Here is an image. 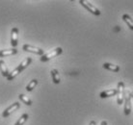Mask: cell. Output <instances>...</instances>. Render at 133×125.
<instances>
[{"instance_id":"cell-7","label":"cell","mask_w":133,"mask_h":125,"mask_svg":"<svg viewBox=\"0 0 133 125\" xmlns=\"http://www.w3.org/2000/svg\"><path fill=\"white\" fill-rule=\"evenodd\" d=\"M130 99H131L130 94H128L124 99V108H123L124 112L123 113L125 115H128L131 113V101H130Z\"/></svg>"},{"instance_id":"cell-6","label":"cell","mask_w":133,"mask_h":125,"mask_svg":"<svg viewBox=\"0 0 133 125\" xmlns=\"http://www.w3.org/2000/svg\"><path fill=\"white\" fill-rule=\"evenodd\" d=\"M17 35H18V29L17 27H14L11 31V43L14 48H16L17 45Z\"/></svg>"},{"instance_id":"cell-10","label":"cell","mask_w":133,"mask_h":125,"mask_svg":"<svg viewBox=\"0 0 133 125\" xmlns=\"http://www.w3.org/2000/svg\"><path fill=\"white\" fill-rule=\"evenodd\" d=\"M17 53V50L16 48H12V49H6V50H0V58L6 56H12Z\"/></svg>"},{"instance_id":"cell-1","label":"cell","mask_w":133,"mask_h":125,"mask_svg":"<svg viewBox=\"0 0 133 125\" xmlns=\"http://www.w3.org/2000/svg\"><path fill=\"white\" fill-rule=\"evenodd\" d=\"M62 53H63V49H62L61 47H57V48L53 49L52 51H50V52L46 53V54H43V56L41 57V61H42V62H47V61H49L50 59L55 58V57L61 55Z\"/></svg>"},{"instance_id":"cell-18","label":"cell","mask_w":133,"mask_h":125,"mask_svg":"<svg viewBox=\"0 0 133 125\" xmlns=\"http://www.w3.org/2000/svg\"><path fill=\"white\" fill-rule=\"evenodd\" d=\"M31 63H32V59H31V58H26V59L24 60L23 62L20 64L19 66H20V67H21V69L23 70L24 68H26L27 66L30 65Z\"/></svg>"},{"instance_id":"cell-11","label":"cell","mask_w":133,"mask_h":125,"mask_svg":"<svg viewBox=\"0 0 133 125\" xmlns=\"http://www.w3.org/2000/svg\"><path fill=\"white\" fill-rule=\"evenodd\" d=\"M102 66L105 69H108V70H110V71H114V72H118V71L120 70V66H115V65L110 64V63H104Z\"/></svg>"},{"instance_id":"cell-14","label":"cell","mask_w":133,"mask_h":125,"mask_svg":"<svg viewBox=\"0 0 133 125\" xmlns=\"http://www.w3.org/2000/svg\"><path fill=\"white\" fill-rule=\"evenodd\" d=\"M0 71L2 73V75L7 77V76L9 75V70H8V67H7L6 64L4 61L2 60H0Z\"/></svg>"},{"instance_id":"cell-8","label":"cell","mask_w":133,"mask_h":125,"mask_svg":"<svg viewBox=\"0 0 133 125\" xmlns=\"http://www.w3.org/2000/svg\"><path fill=\"white\" fill-rule=\"evenodd\" d=\"M117 89H106V91H103L99 93L100 98H107V97H111V96H114L117 94Z\"/></svg>"},{"instance_id":"cell-15","label":"cell","mask_w":133,"mask_h":125,"mask_svg":"<svg viewBox=\"0 0 133 125\" xmlns=\"http://www.w3.org/2000/svg\"><path fill=\"white\" fill-rule=\"evenodd\" d=\"M38 85V80L37 79H34L32 81H30V83L27 85L26 87V91L27 92H31V91H33V89Z\"/></svg>"},{"instance_id":"cell-19","label":"cell","mask_w":133,"mask_h":125,"mask_svg":"<svg viewBox=\"0 0 133 125\" xmlns=\"http://www.w3.org/2000/svg\"><path fill=\"white\" fill-rule=\"evenodd\" d=\"M89 125H96V121L95 120H92V121L90 122V124Z\"/></svg>"},{"instance_id":"cell-16","label":"cell","mask_w":133,"mask_h":125,"mask_svg":"<svg viewBox=\"0 0 133 125\" xmlns=\"http://www.w3.org/2000/svg\"><path fill=\"white\" fill-rule=\"evenodd\" d=\"M18 97H19V99L24 103V104H26V105H28V106L32 105V101H31L30 98H28L26 95H24V94H19Z\"/></svg>"},{"instance_id":"cell-20","label":"cell","mask_w":133,"mask_h":125,"mask_svg":"<svg viewBox=\"0 0 133 125\" xmlns=\"http://www.w3.org/2000/svg\"><path fill=\"white\" fill-rule=\"evenodd\" d=\"M100 125H107V121H105V120H104V121L101 122V124H100Z\"/></svg>"},{"instance_id":"cell-3","label":"cell","mask_w":133,"mask_h":125,"mask_svg":"<svg viewBox=\"0 0 133 125\" xmlns=\"http://www.w3.org/2000/svg\"><path fill=\"white\" fill-rule=\"evenodd\" d=\"M117 94H118V99H117V103L118 104H123V100H124V84L123 82L118 83V88H117Z\"/></svg>"},{"instance_id":"cell-12","label":"cell","mask_w":133,"mask_h":125,"mask_svg":"<svg viewBox=\"0 0 133 125\" xmlns=\"http://www.w3.org/2000/svg\"><path fill=\"white\" fill-rule=\"evenodd\" d=\"M123 21L127 23V25L128 27H129L130 30H133V19L131 18V17L127 15V13H124V15H123Z\"/></svg>"},{"instance_id":"cell-9","label":"cell","mask_w":133,"mask_h":125,"mask_svg":"<svg viewBox=\"0 0 133 125\" xmlns=\"http://www.w3.org/2000/svg\"><path fill=\"white\" fill-rule=\"evenodd\" d=\"M21 71H22V69H21L20 66H18L17 67H16V68L14 69L12 72L9 73V75L7 76V80H8V81H12V80H13L14 78L16 77V76L18 75V74H19Z\"/></svg>"},{"instance_id":"cell-13","label":"cell","mask_w":133,"mask_h":125,"mask_svg":"<svg viewBox=\"0 0 133 125\" xmlns=\"http://www.w3.org/2000/svg\"><path fill=\"white\" fill-rule=\"evenodd\" d=\"M51 76H52V80H53L54 84H59V83H60L61 78L57 69H52V70H51Z\"/></svg>"},{"instance_id":"cell-5","label":"cell","mask_w":133,"mask_h":125,"mask_svg":"<svg viewBox=\"0 0 133 125\" xmlns=\"http://www.w3.org/2000/svg\"><path fill=\"white\" fill-rule=\"evenodd\" d=\"M19 106L20 105H19V103L18 102H15L14 104H12L10 107H8V108L4 111L3 114H2V116H3V117H7V116H9V115H10L13 112L17 111V109L19 108Z\"/></svg>"},{"instance_id":"cell-17","label":"cell","mask_w":133,"mask_h":125,"mask_svg":"<svg viewBox=\"0 0 133 125\" xmlns=\"http://www.w3.org/2000/svg\"><path fill=\"white\" fill-rule=\"evenodd\" d=\"M28 117H29L28 114H23V115L20 116V119L17 120V122L15 125H23L24 123H25V121L28 119Z\"/></svg>"},{"instance_id":"cell-2","label":"cell","mask_w":133,"mask_h":125,"mask_svg":"<svg viewBox=\"0 0 133 125\" xmlns=\"http://www.w3.org/2000/svg\"><path fill=\"white\" fill-rule=\"evenodd\" d=\"M79 3L82 5V6L85 8V9H87V10L89 11L90 13H92L93 15H95V16H100V11L97 9V7H95L93 5V4H91L89 1H86V0H80Z\"/></svg>"},{"instance_id":"cell-4","label":"cell","mask_w":133,"mask_h":125,"mask_svg":"<svg viewBox=\"0 0 133 125\" xmlns=\"http://www.w3.org/2000/svg\"><path fill=\"white\" fill-rule=\"evenodd\" d=\"M22 48H23L24 51L34 53V54L40 55V56H43V53H44V52H43V50L42 49V48H39V47H35V46L29 45V44H24Z\"/></svg>"},{"instance_id":"cell-21","label":"cell","mask_w":133,"mask_h":125,"mask_svg":"<svg viewBox=\"0 0 133 125\" xmlns=\"http://www.w3.org/2000/svg\"><path fill=\"white\" fill-rule=\"evenodd\" d=\"M129 94H130V96H131V98H132V97H133V92H131V93H129Z\"/></svg>"}]
</instances>
